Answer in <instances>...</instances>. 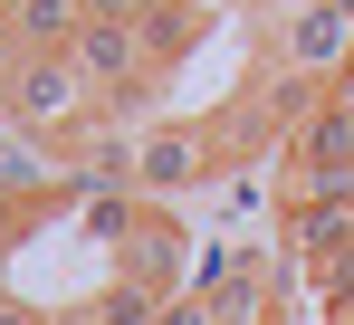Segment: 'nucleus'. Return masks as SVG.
<instances>
[{"label":"nucleus","mask_w":354,"mask_h":325,"mask_svg":"<svg viewBox=\"0 0 354 325\" xmlns=\"http://www.w3.org/2000/svg\"><path fill=\"white\" fill-rule=\"evenodd\" d=\"M0 115L19 124V134H48V144H77L106 96L86 86V67L77 57H19V67H0Z\"/></svg>","instance_id":"obj_1"},{"label":"nucleus","mask_w":354,"mask_h":325,"mask_svg":"<svg viewBox=\"0 0 354 325\" xmlns=\"http://www.w3.org/2000/svg\"><path fill=\"white\" fill-rule=\"evenodd\" d=\"M221 172H230V162H221V144H211L201 115H163V124L134 134V192H144L153 211H173L182 192H211Z\"/></svg>","instance_id":"obj_2"},{"label":"nucleus","mask_w":354,"mask_h":325,"mask_svg":"<svg viewBox=\"0 0 354 325\" xmlns=\"http://www.w3.org/2000/svg\"><path fill=\"white\" fill-rule=\"evenodd\" d=\"M259 57H268L278 77H316V86H335V77L354 67V19L326 10V0H297L288 19L259 39Z\"/></svg>","instance_id":"obj_3"},{"label":"nucleus","mask_w":354,"mask_h":325,"mask_svg":"<svg viewBox=\"0 0 354 325\" xmlns=\"http://www.w3.org/2000/svg\"><path fill=\"white\" fill-rule=\"evenodd\" d=\"M201 297H211V325H288V316H278V259H268V249L211 259Z\"/></svg>","instance_id":"obj_4"},{"label":"nucleus","mask_w":354,"mask_h":325,"mask_svg":"<svg viewBox=\"0 0 354 325\" xmlns=\"http://www.w3.org/2000/svg\"><path fill=\"white\" fill-rule=\"evenodd\" d=\"M67 57L86 67V86H96V96H134V86H153V48H144V29H134V19H86Z\"/></svg>","instance_id":"obj_5"},{"label":"nucleus","mask_w":354,"mask_h":325,"mask_svg":"<svg viewBox=\"0 0 354 325\" xmlns=\"http://www.w3.org/2000/svg\"><path fill=\"white\" fill-rule=\"evenodd\" d=\"M182 239H192V230H182L173 211H153V201H144V220L124 230V249H115V277L153 287V297H182Z\"/></svg>","instance_id":"obj_6"},{"label":"nucleus","mask_w":354,"mask_h":325,"mask_svg":"<svg viewBox=\"0 0 354 325\" xmlns=\"http://www.w3.org/2000/svg\"><path fill=\"white\" fill-rule=\"evenodd\" d=\"M134 29H144V48H153V67H163V57H182L201 29H211V0H153Z\"/></svg>","instance_id":"obj_7"},{"label":"nucleus","mask_w":354,"mask_h":325,"mask_svg":"<svg viewBox=\"0 0 354 325\" xmlns=\"http://www.w3.org/2000/svg\"><path fill=\"white\" fill-rule=\"evenodd\" d=\"M153 325H211V297L182 287V297H163V316H153Z\"/></svg>","instance_id":"obj_8"},{"label":"nucleus","mask_w":354,"mask_h":325,"mask_svg":"<svg viewBox=\"0 0 354 325\" xmlns=\"http://www.w3.org/2000/svg\"><path fill=\"white\" fill-rule=\"evenodd\" d=\"M0 325H67L58 306H39V297H0Z\"/></svg>","instance_id":"obj_9"},{"label":"nucleus","mask_w":354,"mask_h":325,"mask_svg":"<svg viewBox=\"0 0 354 325\" xmlns=\"http://www.w3.org/2000/svg\"><path fill=\"white\" fill-rule=\"evenodd\" d=\"M153 0H96V19H144Z\"/></svg>","instance_id":"obj_10"},{"label":"nucleus","mask_w":354,"mask_h":325,"mask_svg":"<svg viewBox=\"0 0 354 325\" xmlns=\"http://www.w3.org/2000/svg\"><path fill=\"white\" fill-rule=\"evenodd\" d=\"M335 106H345V115H354V67H345V77H335Z\"/></svg>","instance_id":"obj_11"},{"label":"nucleus","mask_w":354,"mask_h":325,"mask_svg":"<svg viewBox=\"0 0 354 325\" xmlns=\"http://www.w3.org/2000/svg\"><path fill=\"white\" fill-rule=\"evenodd\" d=\"M10 10H19V0H0V29H10Z\"/></svg>","instance_id":"obj_12"},{"label":"nucleus","mask_w":354,"mask_h":325,"mask_svg":"<svg viewBox=\"0 0 354 325\" xmlns=\"http://www.w3.org/2000/svg\"><path fill=\"white\" fill-rule=\"evenodd\" d=\"M211 10H221V0H211Z\"/></svg>","instance_id":"obj_13"}]
</instances>
